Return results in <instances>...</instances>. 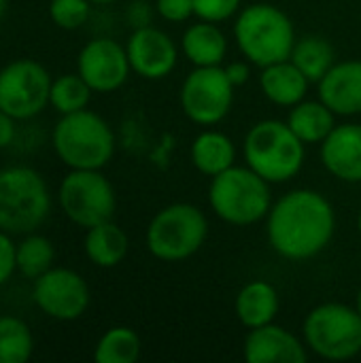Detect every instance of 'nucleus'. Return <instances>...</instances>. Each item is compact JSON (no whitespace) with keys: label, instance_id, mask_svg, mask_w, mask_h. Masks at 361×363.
<instances>
[{"label":"nucleus","instance_id":"nucleus-8","mask_svg":"<svg viewBox=\"0 0 361 363\" xmlns=\"http://www.w3.org/2000/svg\"><path fill=\"white\" fill-rule=\"evenodd\" d=\"M304 345L328 362H347L361 353V317L357 308L328 302L304 319Z\"/></svg>","mask_w":361,"mask_h":363},{"label":"nucleus","instance_id":"nucleus-35","mask_svg":"<svg viewBox=\"0 0 361 363\" xmlns=\"http://www.w3.org/2000/svg\"><path fill=\"white\" fill-rule=\"evenodd\" d=\"M6 11H9V0H0V21L4 19Z\"/></svg>","mask_w":361,"mask_h":363},{"label":"nucleus","instance_id":"nucleus-13","mask_svg":"<svg viewBox=\"0 0 361 363\" xmlns=\"http://www.w3.org/2000/svg\"><path fill=\"white\" fill-rule=\"evenodd\" d=\"M130 70L126 47L109 36L87 40L77 55V72L98 94L117 91L128 81Z\"/></svg>","mask_w":361,"mask_h":363},{"label":"nucleus","instance_id":"nucleus-18","mask_svg":"<svg viewBox=\"0 0 361 363\" xmlns=\"http://www.w3.org/2000/svg\"><path fill=\"white\" fill-rule=\"evenodd\" d=\"M309 83L311 81L302 74V70L291 60H283L262 68V77H260L264 96L279 106H294L302 102Z\"/></svg>","mask_w":361,"mask_h":363},{"label":"nucleus","instance_id":"nucleus-26","mask_svg":"<svg viewBox=\"0 0 361 363\" xmlns=\"http://www.w3.org/2000/svg\"><path fill=\"white\" fill-rule=\"evenodd\" d=\"M34 347V334L21 317L0 315V363H26Z\"/></svg>","mask_w":361,"mask_h":363},{"label":"nucleus","instance_id":"nucleus-7","mask_svg":"<svg viewBox=\"0 0 361 363\" xmlns=\"http://www.w3.org/2000/svg\"><path fill=\"white\" fill-rule=\"evenodd\" d=\"M209 236L204 213L185 202L162 208L147 228L145 242L149 253L160 262H183L200 251Z\"/></svg>","mask_w":361,"mask_h":363},{"label":"nucleus","instance_id":"nucleus-17","mask_svg":"<svg viewBox=\"0 0 361 363\" xmlns=\"http://www.w3.org/2000/svg\"><path fill=\"white\" fill-rule=\"evenodd\" d=\"M319 100L334 115L351 117L361 113V62L334 64L319 81Z\"/></svg>","mask_w":361,"mask_h":363},{"label":"nucleus","instance_id":"nucleus-31","mask_svg":"<svg viewBox=\"0 0 361 363\" xmlns=\"http://www.w3.org/2000/svg\"><path fill=\"white\" fill-rule=\"evenodd\" d=\"M17 242L13 240V234L0 230V287L6 285L13 274L17 272V257H15Z\"/></svg>","mask_w":361,"mask_h":363},{"label":"nucleus","instance_id":"nucleus-22","mask_svg":"<svg viewBox=\"0 0 361 363\" xmlns=\"http://www.w3.org/2000/svg\"><path fill=\"white\" fill-rule=\"evenodd\" d=\"M236 160V147L230 136L223 132L206 130L196 136L191 143V164L198 172L204 177H217L219 172L234 166Z\"/></svg>","mask_w":361,"mask_h":363},{"label":"nucleus","instance_id":"nucleus-16","mask_svg":"<svg viewBox=\"0 0 361 363\" xmlns=\"http://www.w3.org/2000/svg\"><path fill=\"white\" fill-rule=\"evenodd\" d=\"M306 345L281 325L255 328L245 338V359L249 363H304Z\"/></svg>","mask_w":361,"mask_h":363},{"label":"nucleus","instance_id":"nucleus-32","mask_svg":"<svg viewBox=\"0 0 361 363\" xmlns=\"http://www.w3.org/2000/svg\"><path fill=\"white\" fill-rule=\"evenodd\" d=\"M155 11L166 21H185L194 15V0H157Z\"/></svg>","mask_w":361,"mask_h":363},{"label":"nucleus","instance_id":"nucleus-6","mask_svg":"<svg viewBox=\"0 0 361 363\" xmlns=\"http://www.w3.org/2000/svg\"><path fill=\"white\" fill-rule=\"evenodd\" d=\"M270 183L255 170L232 166L211 181L209 202L219 219L230 225H253L272 208Z\"/></svg>","mask_w":361,"mask_h":363},{"label":"nucleus","instance_id":"nucleus-38","mask_svg":"<svg viewBox=\"0 0 361 363\" xmlns=\"http://www.w3.org/2000/svg\"><path fill=\"white\" fill-rule=\"evenodd\" d=\"M357 228H360V234H361V211H360V215H357Z\"/></svg>","mask_w":361,"mask_h":363},{"label":"nucleus","instance_id":"nucleus-11","mask_svg":"<svg viewBox=\"0 0 361 363\" xmlns=\"http://www.w3.org/2000/svg\"><path fill=\"white\" fill-rule=\"evenodd\" d=\"M234 85L221 66H196L181 85V108L198 125L219 123L232 108Z\"/></svg>","mask_w":361,"mask_h":363},{"label":"nucleus","instance_id":"nucleus-25","mask_svg":"<svg viewBox=\"0 0 361 363\" xmlns=\"http://www.w3.org/2000/svg\"><path fill=\"white\" fill-rule=\"evenodd\" d=\"M289 60L311 83H319L334 66V49L323 36H304L296 40Z\"/></svg>","mask_w":361,"mask_h":363},{"label":"nucleus","instance_id":"nucleus-10","mask_svg":"<svg viewBox=\"0 0 361 363\" xmlns=\"http://www.w3.org/2000/svg\"><path fill=\"white\" fill-rule=\"evenodd\" d=\"M51 81L40 62L32 57L11 60L0 68V111L19 123L36 119L49 106Z\"/></svg>","mask_w":361,"mask_h":363},{"label":"nucleus","instance_id":"nucleus-30","mask_svg":"<svg viewBox=\"0 0 361 363\" xmlns=\"http://www.w3.org/2000/svg\"><path fill=\"white\" fill-rule=\"evenodd\" d=\"M243 0H194V15L202 21H226L238 13Z\"/></svg>","mask_w":361,"mask_h":363},{"label":"nucleus","instance_id":"nucleus-14","mask_svg":"<svg viewBox=\"0 0 361 363\" xmlns=\"http://www.w3.org/2000/svg\"><path fill=\"white\" fill-rule=\"evenodd\" d=\"M126 51L132 72L149 81L168 77L174 70L179 57L174 40L164 30L153 26L134 28L128 38Z\"/></svg>","mask_w":361,"mask_h":363},{"label":"nucleus","instance_id":"nucleus-29","mask_svg":"<svg viewBox=\"0 0 361 363\" xmlns=\"http://www.w3.org/2000/svg\"><path fill=\"white\" fill-rule=\"evenodd\" d=\"M91 15L89 0H51L49 19L60 30H79Z\"/></svg>","mask_w":361,"mask_h":363},{"label":"nucleus","instance_id":"nucleus-33","mask_svg":"<svg viewBox=\"0 0 361 363\" xmlns=\"http://www.w3.org/2000/svg\"><path fill=\"white\" fill-rule=\"evenodd\" d=\"M17 123H19L17 119H13L4 111H0V151L11 149L15 145V138H17V132H19Z\"/></svg>","mask_w":361,"mask_h":363},{"label":"nucleus","instance_id":"nucleus-24","mask_svg":"<svg viewBox=\"0 0 361 363\" xmlns=\"http://www.w3.org/2000/svg\"><path fill=\"white\" fill-rule=\"evenodd\" d=\"M15 257H17V272L28 281H36L40 274L53 268L55 247L47 236L38 232H30L23 234L21 240H17Z\"/></svg>","mask_w":361,"mask_h":363},{"label":"nucleus","instance_id":"nucleus-15","mask_svg":"<svg viewBox=\"0 0 361 363\" xmlns=\"http://www.w3.org/2000/svg\"><path fill=\"white\" fill-rule=\"evenodd\" d=\"M321 162L332 177L361 183V123L336 125L321 143Z\"/></svg>","mask_w":361,"mask_h":363},{"label":"nucleus","instance_id":"nucleus-2","mask_svg":"<svg viewBox=\"0 0 361 363\" xmlns=\"http://www.w3.org/2000/svg\"><path fill=\"white\" fill-rule=\"evenodd\" d=\"M51 147L68 170H102L115 155V134L104 117L83 108L60 115Z\"/></svg>","mask_w":361,"mask_h":363},{"label":"nucleus","instance_id":"nucleus-34","mask_svg":"<svg viewBox=\"0 0 361 363\" xmlns=\"http://www.w3.org/2000/svg\"><path fill=\"white\" fill-rule=\"evenodd\" d=\"M223 70H226V74H228V79H230V83L234 87L245 85L249 81V74H251V70H249V66L245 62H232Z\"/></svg>","mask_w":361,"mask_h":363},{"label":"nucleus","instance_id":"nucleus-4","mask_svg":"<svg viewBox=\"0 0 361 363\" xmlns=\"http://www.w3.org/2000/svg\"><path fill=\"white\" fill-rule=\"evenodd\" d=\"M234 38L240 53L260 68L289 60L296 45L291 19L268 2H257L240 11L234 23Z\"/></svg>","mask_w":361,"mask_h":363},{"label":"nucleus","instance_id":"nucleus-9","mask_svg":"<svg viewBox=\"0 0 361 363\" xmlns=\"http://www.w3.org/2000/svg\"><path fill=\"white\" fill-rule=\"evenodd\" d=\"M57 204L68 221L89 230L113 219L117 196L102 170H68L57 187Z\"/></svg>","mask_w":361,"mask_h":363},{"label":"nucleus","instance_id":"nucleus-27","mask_svg":"<svg viewBox=\"0 0 361 363\" xmlns=\"http://www.w3.org/2000/svg\"><path fill=\"white\" fill-rule=\"evenodd\" d=\"M140 338L134 330L117 325L106 330L94 349L98 363H134L140 357Z\"/></svg>","mask_w":361,"mask_h":363},{"label":"nucleus","instance_id":"nucleus-36","mask_svg":"<svg viewBox=\"0 0 361 363\" xmlns=\"http://www.w3.org/2000/svg\"><path fill=\"white\" fill-rule=\"evenodd\" d=\"M91 4H113V2H117V0H89Z\"/></svg>","mask_w":361,"mask_h":363},{"label":"nucleus","instance_id":"nucleus-1","mask_svg":"<svg viewBox=\"0 0 361 363\" xmlns=\"http://www.w3.org/2000/svg\"><path fill=\"white\" fill-rule=\"evenodd\" d=\"M336 215L326 196L315 189H294L279 198L266 223L274 253L289 262L317 257L332 242Z\"/></svg>","mask_w":361,"mask_h":363},{"label":"nucleus","instance_id":"nucleus-3","mask_svg":"<svg viewBox=\"0 0 361 363\" xmlns=\"http://www.w3.org/2000/svg\"><path fill=\"white\" fill-rule=\"evenodd\" d=\"M51 215V191L45 177L26 164L0 168V230L23 236L38 232Z\"/></svg>","mask_w":361,"mask_h":363},{"label":"nucleus","instance_id":"nucleus-28","mask_svg":"<svg viewBox=\"0 0 361 363\" xmlns=\"http://www.w3.org/2000/svg\"><path fill=\"white\" fill-rule=\"evenodd\" d=\"M91 94L94 89L85 83V79L79 72H66L51 81L49 106L60 115L77 113L87 108Z\"/></svg>","mask_w":361,"mask_h":363},{"label":"nucleus","instance_id":"nucleus-37","mask_svg":"<svg viewBox=\"0 0 361 363\" xmlns=\"http://www.w3.org/2000/svg\"><path fill=\"white\" fill-rule=\"evenodd\" d=\"M355 308H357V313H360L361 317V289L360 294H357V298H355Z\"/></svg>","mask_w":361,"mask_h":363},{"label":"nucleus","instance_id":"nucleus-23","mask_svg":"<svg viewBox=\"0 0 361 363\" xmlns=\"http://www.w3.org/2000/svg\"><path fill=\"white\" fill-rule=\"evenodd\" d=\"M287 125L304 145L323 143L330 132L336 128L334 111L328 108L321 100H302L291 106Z\"/></svg>","mask_w":361,"mask_h":363},{"label":"nucleus","instance_id":"nucleus-19","mask_svg":"<svg viewBox=\"0 0 361 363\" xmlns=\"http://www.w3.org/2000/svg\"><path fill=\"white\" fill-rule=\"evenodd\" d=\"M234 311L238 321L249 330L268 325L279 313V294L266 281L247 283L236 296Z\"/></svg>","mask_w":361,"mask_h":363},{"label":"nucleus","instance_id":"nucleus-20","mask_svg":"<svg viewBox=\"0 0 361 363\" xmlns=\"http://www.w3.org/2000/svg\"><path fill=\"white\" fill-rule=\"evenodd\" d=\"M128 249H130L128 234L113 219L89 228L83 240V251L87 259L98 268L119 266L126 259Z\"/></svg>","mask_w":361,"mask_h":363},{"label":"nucleus","instance_id":"nucleus-12","mask_svg":"<svg viewBox=\"0 0 361 363\" xmlns=\"http://www.w3.org/2000/svg\"><path fill=\"white\" fill-rule=\"evenodd\" d=\"M34 306L53 321L81 319L91 302L87 281L72 268L53 266L36 281H32Z\"/></svg>","mask_w":361,"mask_h":363},{"label":"nucleus","instance_id":"nucleus-21","mask_svg":"<svg viewBox=\"0 0 361 363\" xmlns=\"http://www.w3.org/2000/svg\"><path fill=\"white\" fill-rule=\"evenodd\" d=\"M181 49L194 66H219L228 51V38L217 23L200 19L183 32Z\"/></svg>","mask_w":361,"mask_h":363},{"label":"nucleus","instance_id":"nucleus-5","mask_svg":"<svg viewBox=\"0 0 361 363\" xmlns=\"http://www.w3.org/2000/svg\"><path fill=\"white\" fill-rule=\"evenodd\" d=\"M243 153L247 166L268 183L291 181L304 164V143L287 121H257L245 136Z\"/></svg>","mask_w":361,"mask_h":363}]
</instances>
